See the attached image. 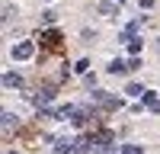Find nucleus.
<instances>
[{"label": "nucleus", "instance_id": "7ed1b4c3", "mask_svg": "<svg viewBox=\"0 0 160 154\" xmlns=\"http://www.w3.org/2000/svg\"><path fill=\"white\" fill-rule=\"evenodd\" d=\"M35 103H38V106H45V103H51V100H55V90H51V87H42V90H38V93L32 96Z\"/></svg>", "mask_w": 160, "mask_h": 154}, {"label": "nucleus", "instance_id": "9d476101", "mask_svg": "<svg viewBox=\"0 0 160 154\" xmlns=\"http://www.w3.org/2000/svg\"><path fill=\"white\" fill-rule=\"evenodd\" d=\"M125 93H131V96H144V90H141L138 84H128V87H125Z\"/></svg>", "mask_w": 160, "mask_h": 154}, {"label": "nucleus", "instance_id": "20e7f679", "mask_svg": "<svg viewBox=\"0 0 160 154\" xmlns=\"http://www.w3.org/2000/svg\"><path fill=\"white\" fill-rule=\"evenodd\" d=\"M42 42H45V45H48V48H55V45H58V42H61V35H58V32H55V29H51V32H45V35H42Z\"/></svg>", "mask_w": 160, "mask_h": 154}, {"label": "nucleus", "instance_id": "f8f14e48", "mask_svg": "<svg viewBox=\"0 0 160 154\" xmlns=\"http://www.w3.org/2000/svg\"><path fill=\"white\" fill-rule=\"evenodd\" d=\"M122 154H141V148H138V145H125Z\"/></svg>", "mask_w": 160, "mask_h": 154}, {"label": "nucleus", "instance_id": "39448f33", "mask_svg": "<svg viewBox=\"0 0 160 154\" xmlns=\"http://www.w3.org/2000/svg\"><path fill=\"white\" fill-rule=\"evenodd\" d=\"M109 71H112V74H125V71H131V68H128V64H125L122 58H115V61L109 64Z\"/></svg>", "mask_w": 160, "mask_h": 154}, {"label": "nucleus", "instance_id": "9b49d317", "mask_svg": "<svg viewBox=\"0 0 160 154\" xmlns=\"http://www.w3.org/2000/svg\"><path fill=\"white\" fill-rule=\"evenodd\" d=\"M99 13H102V16H112V13H115V3H99Z\"/></svg>", "mask_w": 160, "mask_h": 154}, {"label": "nucleus", "instance_id": "ddd939ff", "mask_svg": "<svg viewBox=\"0 0 160 154\" xmlns=\"http://www.w3.org/2000/svg\"><path fill=\"white\" fill-rule=\"evenodd\" d=\"M141 7H154V0H141Z\"/></svg>", "mask_w": 160, "mask_h": 154}, {"label": "nucleus", "instance_id": "0eeeda50", "mask_svg": "<svg viewBox=\"0 0 160 154\" xmlns=\"http://www.w3.org/2000/svg\"><path fill=\"white\" fill-rule=\"evenodd\" d=\"M3 87H22V77L19 74H3Z\"/></svg>", "mask_w": 160, "mask_h": 154}, {"label": "nucleus", "instance_id": "f257e3e1", "mask_svg": "<svg viewBox=\"0 0 160 154\" xmlns=\"http://www.w3.org/2000/svg\"><path fill=\"white\" fill-rule=\"evenodd\" d=\"M32 42H19L16 48H13V58H19V61H26V58H32Z\"/></svg>", "mask_w": 160, "mask_h": 154}, {"label": "nucleus", "instance_id": "4468645a", "mask_svg": "<svg viewBox=\"0 0 160 154\" xmlns=\"http://www.w3.org/2000/svg\"><path fill=\"white\" fill-rule=\"evenodd\" d=\"M151 109H154V112H160V103H157V106H151Z\"/></svg>", "mask_w": 160, "mask_h": 154}, {"label": "nucleus", "instance_id": "6e6552de", "mask_svg": "<svg viewBox=\"0 0 160 154\" xmlns=\"http://www.w3.org/2000/svg\"><path fill=\"white\" fill-rule=\"evenodd\" d=\"M118 106H122V100H118V96H112V93L102 100V109H118Z\"/></svg>", "mask_w": 160, "mask_h": 154}, {"label": "nucleus", "instance_id": "1a4fd4ad", "mask_svg": "<svg viewBox=\"0 0 160 154\" xmlns=\"http://www.w3.org/2000/svg\"><path fill=\"white\" fill-rule=\"evenodd\" d=\"M13 16H16V10H13V3H3V23H10Z\"/></svg>", "mask_w": 160, "mask_h": 154}, {"label": "nucleus", "instance_id": "423d86ee", "mask_svg": "<svg viewBox=\"0 0 160 154\" xmlns=\"http://www.w3.org/2000/svg\"><path fill=\"white\" fill-rule=\"evenodd\" d=\"M87 122H90V112H87V109H77V116H74V125H77V128H83Z\"/></svg>", "mask_w": 160, "mask_h": 154}, {"label": "nucleus", "instance_id": "f03ea898", "mask_svg": "<svg viewBox=\"0 0 160 154\" xmlns=\"http://www.w3.org/2000/svg\"><path fill=\"white\" fill-rule=\"evenodd\" d=\"M71 151H77V141H71V138H58L55 154H71Z\"/></svg>", "mask_w": 160, "mask_h": 154}]
</instances>
